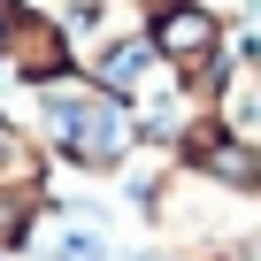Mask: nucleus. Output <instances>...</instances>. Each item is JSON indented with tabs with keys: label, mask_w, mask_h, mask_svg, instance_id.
I'll list each match as a JSON object with an SVG mask.
<instances>
[{
	"label": "nucleus",
	"mask_w": 261,
	"mask_h": 261,
	"mask_svg": "<svg viewBox=\"0 0 261 261\" xmlns=\"http://www.w3.org/2000/svg\"><path fill=\"white\" fill-rule=\"evenodd\" d=\"M8 62H16V77L54 85L62 62H69V46H62V31H46L39 16H8Z\"/></svg>",
	"instance_id": "obj_3"
},
{
	"label": "nucleus",
	"mask_w": 261,
	"mask_h": 261,
	"mask_svg": "<svg viewBox=\"0 0 261 261\" xmlns=\"http://www.w3.org/2000/svg\"><path fill=\"white\" fill-rule=\"evenodd\" d=\"M46 261H108V246H100V238H92V230H85V238H77V230H62V238H54V253H46Z\"/></svg>",
	"instance_id": "obj_6"
},
{
	"label": "nucleus",
	"mask_w": 261,
	"mask_h": 261,
	"mask_svg": "<svg viewBox=\"0 0 261 261\" xmlns=\"http://www.w3.org/2000/svg\"><path fill=\"white\" fill-rule=\"evenodd\" d=\"M39 185V154L16 139V130H0V200H16V192H31Z\"/></svg>",
	"instance_id": "obj_5"
},
{
	"label": "nucleus",
	"mask_w": 261,
	"mask_h": 261,
	"mask_svg": "<svg viewBox=\"0 0 261 261\" xmlns=\"http://www.w3.org/2000/svg\"><path fill=\"white\" fill-rule=\"evenodd\" d=\"M223 139L253 146V62L246 54L230 62V85H223Z\"/></svg>",
	"instance_id": "obj_4"
},
{
	"label": "nucleus",
	"mask_w": 261,
	"mask_h": 261,
	"mask_svg": "<svg viewBox=\"0 0 261 261\" xmlns=\"http://www.w3.org/2000/svg\"><path fill=\"white\" fill-rule=\"evenodd\" d=\"M46 130H54V146L77 154L85 169H108L130 146V108L108 85H54L46 92Z\"/></svg>",
	"instance_id": "obj_1"
},
{
	"label": "nucleus",
	"mask_w": 261,
	"mask_h": 261,
	"mask_svg": "<svg viewBox=\"0 0 261 261\" xmlns=\"http://www.w3.org/2000/svg\"><path fill=\"white\" fill-rule=\"evenodd\" d=\"M154 54H162L169 69H185V77H207V69H215V54H223V31H215V16H207V8H192V0H169V8L154 16Z\"/></svg>",
	"instance_id": "obj_2"
}]
</instances>
